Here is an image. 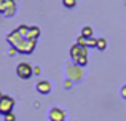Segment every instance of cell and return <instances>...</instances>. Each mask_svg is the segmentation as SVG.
<instances>
[{"label": "cell", "instance_id": "cell-8", "mask_svg": "<svg viewBox=\"0 0 126 121\" xmlns=\"http://www.w3.org/2000/svg\"><path fill=\"white\" fill-rule=\"evenodd\" d=\"M81 35H83V37H91L93 35V29L86 26V27H83V30H81Z\"/></svg>", "mask_w": 126, "mask_h": 121}, {"label": "cell", "instance_id": "cell-4", "mask_svg": "<svg viewBox=\"0 0 126 121\" xmlns=\"http://www.w3.org/2000/svg\"><path fill=\"white\" fill-rule=\"evenodd\" d=\"M16 73H18V77L22 78V80H29V78L32 77L31 64H27V62H21V64L18 65V68H16Z\"/></svg>", "mask_w": 126, "mask_h": 121}, {"label": "cell", "instance_id": "cell-5", "mask_svg": "<svg viewBox=\"0 0 126 121\" xmlns=\"http://www.w3.org/2000/svg\"><path fill=\"white\" fill-rule=\"evenodd\" d=\"M49 120L51 121H64L65 120V112L61 108H58V107H54V108L49 110Z\"/></svg>", "mask_w": 126, "mask_h": 121}, {"label": "cell", "instance_id": "cell-10", "mask_svg": "<svg viewBox=\"0 0 126 121\" xmlns=\"http://www.w3.org/2000/svg\"><path fill=\"white\" fill-rule=\"evenodd\" d=\"M15 115L13 113H8V115H5V121H15Z\"/></svg>", "mask_w": 126, "mask_h": 121}, {"label": "cell", "instance_id": "cell-9", "mask_svg": "<svg viewBox=\"0 0 126 121\" xmlns=\"http://www.w3.org/2000/svg\"><path fill=\"white\" fill-rule=\"evenodd\" d=\"M96 46H97L99 50H104V48L107 46V43H105L104 38H99V40H96Z\"/></svg>", "mask_w": 126, "mask_h": 121}, {"label": "cell", "instance_id": "cell-6", "mask_svg": "<svg viewBox=\"0 0 126 121\" xmlns=\"http://www.w3.org/2000/svg\"><path fill=\"white\" fill-rule=\"evenodd\" d=\"M37 91H38V93H42V94H48L49 91H51V84H49L48 81H38Z\"/></svg>", "mask_w": 126, "mask_h": 121}, {"label": "cell", "instance_id": "cell-11", "mask_svg": "<svg viewBox=\"0 0 126 121\" xmlns=\"http://www.w3.org/2000/svg\"><path fill=\"white\" fill-rule=\"evenodd\" d=\"M121 96H123L125 99H126V84H125L123 88H121Z\"/></svg>", "mask_w": 126, "mask_h": 121}, {"label": "cell", "instance_id": "cell-1", "mask_svg": "<svg viewBox=\"0 0 126 121\" xmlns=\"http://www.w3.org/2000/svg\"><path fill=\"white\" fill-rule=\"evenodd\" d=\"M70 56L74 57L75 62H78L80 65H85L86 64V48L83 45L77 43L70 48Z\"/></svg>", "mask_w": 126, "mask_h": 121}, {"label": "cell", "instance_id": "cell-2", "mask_svg": "<svg viewBox=\"0 0 126 121\" xmlns=\"http://www.w3.org/2000/svg\"><path fill=\"white\" fill-rule=\"evenodd\" d=\"M16 11V2L15 0H0V14L11 16Z\"/></svg>", "mask_w": 126, "mask_h": 121}, {"label": "cell", "instance_id": "cell-3", "mask_svg": "<svg viewBox=\"0 0 126 121\" xmlns=\"http://www.w3.org/2000/svg\"><path fill=\"white\" fill-rule=\"evenodd\" d=\"M13 107H15V100H13L11 97L3 96L2 99H0V113H2V115H8V113H11Z\"/></svg>", "mask_w": 126, "mask_h": 121}, {"label": "cell", "instance_id": "cell-7", "mask_svg": "<svg viewBox=\"0 0 126 121\" xmlns=\"http://www.w3.org/2000/svg\"><path fill=\"white\" fill-rule=\"evenodd\" d=\"M62 5H64L65 8H74V6L77 5V0H62Z\"/></svg>", "mask_w": 126, "mask_h": 121}, {"label": "cell", "instance_id": "cell-12", "mask_svg": "<svg viewBox=\"0 0 126 121\" xmlns=\"http://www.w3.org/2000/svg\"><path fill=\"white\" fill-rule=\"evenodd\" d=\"M2 97H3V96H2V94H0V99H2Z\"/></svg>", "mask_w": 126, "mask_h": 121}]
</instances>
